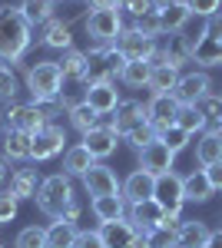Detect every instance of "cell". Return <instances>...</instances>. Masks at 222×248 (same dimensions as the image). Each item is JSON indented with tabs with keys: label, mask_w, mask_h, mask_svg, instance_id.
I'll return each instance as SVG.
<instances>
[{
	"label": "cell",
	"mask_w": 222,
	"mask_h": 248,
	"mask_svg": "<svg viewBox=\"0 0 222 248\" xmlns=\"http://www.w3.org/2000/svg\"><path fill=\"white\" fill-rule=\"evenodd\" d=\"M196 109L205 116V123H209V129H216V133H222V96L216 93H205L199 103H196Z\"/></svg>",
	"instance_id": "37"
},
{
	"label": "cell",
	"mask_w": 222,
	"mask_h": 248,
	"mask_svg": "<svg viewBox=\"0 0 222 248\" xmlns=\"http://www.w3.org/2000/svg\"><path fill=\"white\" fill-rule=\"evenodd\" d=\"M203 248H222V229L212 232V235H209V242H205Z\"/></svg>",
	"instance_id": "53"
},
{
	"label": "cell",
	"mask_w": 222,
	"mask_h": 248,
	"mask_svg": "<svg viewBox=\"0 0 222 248\" xmlns=\"http://www.w3.org/2000/svg\"><path fill=\"white\" fill-rule=\"evenodd\" d=\"M73 248H106V245H103V235L100 232H80Z\"/></svg>",
	"instance_id": "47"
},
{
	"label": "cell",
	"mask_w": 222,
	"mask_h": 248,
	"mask_svg": "<svg viewBox=\"0 0 222 248\" xmlns=\"http://www.w3.org/2000/svg\"><path fill=\"white\" fill-rule=\"evenodd\" d=\"M30 153H34V136L3 129V155L7 159H30Z\"/></svg>",
	"instance_id": "29"
},
{
	"label": "cell",
	"mask_w": 222,
	"mask_h": 248,
	"mask_svg": "<svg viewBox=\"0 0 222 248\" xmlns=\"http://www.w3.org/2000/svg\"><path fill=\"white\" fill-rule=\"evenodd\" d=\"M96 166V159L90 155V149L80 142V146H70L67 155H63V172L67 175H86V172Z\"/></svg>",
	"instance_id": "28"
},
{
	"label": "cell",
	"mask_w": 222,
	"mask_h": 248,
	"mask_svg": "<svg viewBox=\"0 0 222 248\" xmlns=\"http://www.w3.org/2000/svg\"><path fill=\"white\" fill-rule=\"evenodd\" d=\"M123 10L113 7V10H93L86 17V33L96 40V46H116V40L123 33Z\"/></svg>",
	"instance_id": "6"
},
{
	"label": "cell",
	"mask_w": 222,
	"mask_h": 248,
	"mask_svg": "<svg viewBox=\"0 0 222 248\" xmlns=\"http://www.w3.org/2000/svg\"><path fill=\"white\" fill-rule=\"evenodd\" d=\"M192 20V14H189V7H186L183 0H176L169 10H163L159 14V23H163V33H183V27Z\"/></svg>",
	"instance_id": "33"
},
{
	"label": "cell",
	"mask_w": 222,
	"mask_h": 248,
	"mask_svg": "<svg viewBox=\"0 0 222 248\" xmlns=\"http://www.w3.org/2000/svg\"><path fill=\"white\" fill-rule=\"evenodd\" d=\"M156 136H159V133H156V126H153V123H139L136 129H130V133H126V142H133L136 149H143V146H149Z\"/></svg>",
	"instance_id": "43"
},
{
	"label": "cell",
	"mask_w": 222,
	"mask_h": 248,
	"mask_svg": "<svg viewBox=\"0 0 222 248\" xmlns=\"http://www.w3.org/2000/svg\"><path fill=\"white\" fill-rule=\"evenodd\" d=\"M86 103H90L96 113H116V106L123 103L116 83H100V86H86Z\"/></svg>",
	"instance_id": "20"
},
{
	"label": "cell",
	"mask_w": 222,
	"mask_h": 248,
	"mask_svg": "<svg viewBox=\"0 0 222 248\" xmlns=\"http://www.w3.org/2000/svg\"><path fill=\"white\" fill-rule=\"evenodd\" d=\"M186 7H189V14L192 17H216L219 14V7H222V0H183Z\"/></svg>",
	"instance_id": "45"
},
{
	"label": "cell",
	"mask_w": 222,
	"mask_h": 248,
	"mask_svg": "<svg viewBox=\"0 0 222 248\" xmlns=\"http://www.w3.org/2000/svg\"><path fill=\"white\" fill-rule=\"evenodd\" d=\"M192 60L199 66H222V40L209 37L205 27H203V33H199L196 46H192Z\"/></svg>",
	"instance_id": "23"
},
{
	"label": "cell",
	"mask_w": 222,
	"mask_h": 248,
	"mask_svg": "<svg viewBox=\"0 0 222 248\" xmlns=\"http://www.w3.org/2000/svg\"><path fill=\"white\" fill-rule=\"evenodd\" d=\"M116 3H120V7H123V3H126V0H116Z\"/></svg>",
	"instance_id": "56"
},
{
	"label": "cell",
	"mask_w": 222,
	"mask_h": 248,
	"mask_svg": "<svg viewBox=\"0 0 222 248\" xmlns=\"http://www.w3.org/2000/svg\"><path fill=\"white\" fill-rule=\"evenodd\" d=\"M123 66H126V60H123V53H120L116 46H93L90 53H86V73H83V83H86V86L113 83V79H120Z\"/></svg>",
	"instance_id": "3"
},
{
	"label": "cell",
	"mask_w": 222,
	"mask_h": 248,
	"mask_svg": "<svg viewBox=\"0 0 222 248\" xmlns=\"http://www.w3.org/2000/svg\"><path fill=\"white\" fill-rule=\"evenodd\" d=\"M40 179L37 169H17L14 175H10V186H7V192L14 195V199H37V189H40Z\"/></svg>",
	"instance_id": "24"
},
{
	"label": "cell",
	"mask_w": 222,
	"mask_h": 248,
	"mask_svg": "<svg viewBox=\"0 0 222 248\" xmlns=\"http://www.w3.org/2000/svg\"><path fill=\"white\" fill-rule=\"evenodd\" d=\"M133 27L139 30V33H146V37H163V23H159V14L156 10H149L143 17L133 20Z\"/></svg>",
	"instance_id": "44"
},
{
	"label": "cell",
	"mask_w": 222,
	"mask_h": 248,
	"mask_svg": "<svg viewBox=\"0 0 222 248\" xmlns=\"http://www.w3.org/2000/svg\"><path fill=\"white\" fill-rule=\"evenodd\" d=\"M73 186H70V175L67 172H56V175H47L43 182H40L37 189V209L43 212V215H50V218H60L63 215V209L73 202Z\"/></svg>",
	"instance_id": "5"
},
{
	"label": "cell",
	"mask_w": 222,
	"mask_h": 248,
	"mask_svg": "<svg viewBox=\"0 0 222 248\" xmlns=\"http://www.w3.org/2000/svg\"><path fill=\"white\" fill-rule=\"evenodd\" d=\"M205 175H209L212 189L219 192V189H222V159H219V162H212V166H205Z\"/></svg>",
	"instance_id": "49"
},
{
	"label": "cell",
	"mask_w": 222,
	"mask_h": 248,
	"mask_svg": "<svg viewBox=\"0 0 222 248\" xmlns=\"http://www.w3.org/2000/svg\"><path fill=\"white\" fill-rule=\"evenodd\" d=\"M176 126L186 129V133H205L209 129V123H205V116L196 109V106H179V113H176Z\"/></svg>",
	"instance_id": "38"
},
{
	"label": "cell",
	"mask_w": 222,
	"mask_h": 248,
	"mask_svg": "<svg viewBox=\"0 0 222 248\" xmlns=\"http://www.w3.org/2000/svg\"><path fill=\"white\" fill-rule=\"evenodd\" d=\"M159 139L166 142V146H169V149H172V153H183L186 146H189V139H192V136L186 133V129H179V126L172 123V126H166V129L159 133Z\"/></svg>",
	"instance_id": "42"
},
{
	"label": "cell",
	"mask_w": 222,
	"mask_h": 248,
	"mask_svg": "<svg viewBox=\"0 0 222 248\" xmlns=\"http://www.w3.org/2000/svg\"><path fill=\"white\" fill-rule=\"evenodd\" d=\"M27 90L34 96V103H53L63 93V73L56 66V60H40L27 70Z\"/></svg>",
	"instance_id": "4"
},
{
	"label": "cell",
	"mask_w": 222,
	"mask_h": 248,
	"mask_svg": "<svg viewBox=\"0 0 222 248\" xmlns=\"http://www.w3.org/2000/svg\"><path fill=\"white\" fill-rule=\"evenodd\" d=\"M80 229L76 225H67V222H53L47 229V248H73Z\"/></svg>",
	"instance_id": "36"
},
{
	"label": "cell",
	"mask_w": 222,
	"mask_h": 248,
	"mask_svg": "<svg viewBox=\"0 0 222 248\" xmlns=\"http://www.w3.org/2000/svg\"><path fill=\"white\" fill-rule=\"evenodd\" d=\"M192 46H196V37H186V33H169V43L163 50H156L153 57V66L156 63H166L172 70H179L186 63H192Z\"/></svg>",
	"instance_id": "9"
},
{
	"label": "cell",
	"mask_w": 222,
	"mask_h": 248,
	"mask_svg": "<svg viewBox=\"0 0 222 248\" xmlns=\"http://www.w3.org/2000/svg\"><path fill=\"white\" fill-rule=\"evenodd\" d=\"M153 199L166 209V215H179V209L186 205V192H183V175L166 172V175H156V192Z\"/></svg>",
	"instance_id": "8"
},
{
	"label": "cell",
	"mask_w": 222,
	"mask_h": 248,
	"mask_svg": "<svg viewBox=\"0 0 222 248\" xmlns=\"http://www.w3.org/2000/svg\"><path fill=\"white\" fill-rule=\"evenodd\" d=\"M153 192H156V175H149L146 169L130 172V175H126V182H123V199H126L130 205L153 199Z\"/></svg>",
	"instance_id": "15"
},
{
	"label": "cell",
	"mask_w": 222,
	"mask_h": 248,
	"mask_svg": "<svg viewBox=\"0 0 222 248\" xmlns=\"http://www.w3.org/2000/svg\"><path fill=\"white\" fill-rule=\"evenodd\" d=\"M0 248H7V242H0Z\"/></svg>",
	"instance_id": "57"
},
{
	"label": "cell",
	"mask_w": 222,
	"mask_h": 248,
	"mask_svg": "<svg viewBox=\"0 0 222 248\" xmlns=\"http://www.w3.org/2000/svg\"><path fill=\"white\" fill-rule=\"evenodd\" d=\"M130 222L139 232H149V229H156V225H163V222H166V209H163L156 199L136 202V205H130Z\"/></svg>",
	"instance_id": "16"
},
{
	"label": "cell",
	"mask_w": 222,
	"mask_h": 248,
	"mask_svg": "<svg viewBox=\"0 0 222 248\" xmlns=\"http://www.w3.org/2000/svg\"><path fill=\"white\" fill-rule=\"evenodd\" d=\"M20 14L30 27H43L53 20V0H20Z\"/></svg>",
	"instance_id": "31"
},
{
	"label": "cell",
	"mask_w": 222,
	"mask_h": 248,
	"mask_svg": "<svg viewBox=\"0 0 222 248\" xmlns=\"http://www.w3.org/2000/svg\"><path fill=\"white\" fill-rule=\"evenodd\" d=\"M40 43L50 46V50H73V33H70V23L63 20H47L43 23V33H40Z\"/></svg>",
	"instance_id": "21"
},
{
	"label": "cell",
	"mask_w": 222,
	"mask_h": 248,
	"mask_svg": "<svg viewBox=\"0 0 222 248\" xmlns=\"http://www.w3.org/2000/svg\"><path fill=\"white\" fill-rule=\"evenodd\" d=\"M179 229H183V218H179V215H166L163 225H156V229L146 232L149 248H176V235H179Z\"/></svg>",
	"instance_id": "25"
},
{
	"label": "cell",
	"mask_w": 222,
	"mask_h": 248,
	"mask_svg": "<svg viewBox=\"0 0 222 248\" xmlns=\"http://www.w3.org/2000/svg\"><path fill=\"white\" fill-rule=\"evenodd\" d=\"M20 93V83L14 77V70L7 66V63H0V99L3 103H14V96Z\"/></svg>",
	"instance_id": "41"
},
{
	"label": "cell",
	"mask_w": 222,
	"mask_h": 248,
	"mask_svg": "<svg viewBox=\"0 0 222 248\" xmlns=\"http://www.w3.org/2000/svg\"><path fill=\"white\" fill-rule=\"evenodd\" d=\"M56 66H60L63 79H80V83H83V73H86V53H83V50H67L63 57L56 60Z\"/></svg>",
	"instance_id": "34"
},
{
	"label": "cell",
	"mask_w": 222,
	"mask_h": 248,
	"mask_svg": "<svg viewBox=\"0 0 222 248\" xmlns=\"http://www.w3.org/2000/svg\"><path fill=\"white\" fill-rule=\"evenodd\" d=\"M209 86H212V79L205 77V73H186V77H179L172 96H176L179 106H196V103L209 93Z\"/></svg>",
	"instance_id": "12"
},
{
	"label": "cell",
	"mask_w": 222,
	"mask_h": 248,
	"mask_svg": "<svg viewBox=\"0 0 222 248\" xmlns=\"http://www.w3.org/2000/svg\"><path fill=\"white\" fill-rule=\"evenodd\" d=\"M116 142H120V133H113V129H103V126H96L90 133H83V146L90 149L93 159H106V155L116 153Z\"/></svg>",
	"instance_id": "18"
},
{
	"label": "cell",
	"mask_w": 222,
	"mask_h": 248,
	"mask_svg": "<svg viewBox=\"0 0 222 248\" xmlns=\"http://www.w3.org/2000/svg\"><path fill=\"white\" fill-rule=\"evenodd\" d=\"M30 23L23 20L20 7L0 3V63H17L30 50Z\"/></svg>",
	"instance_id": "1"
},
{
	"label": "cell",
	"mask_w": 222,
	"mask_h": 248,
	"mask_svg": "<svg viewBox=\"0 0 222 248\" xmlns=\"http://www.w3.org/2000/svg\"><path fill=\"white\" fill-rule=\"evenodd\" d=\"M120 10H130L133 20H136V17H143V14H149V10H153V0H126Z\"/></svg>",
	"instance_id": "48"
},
{
	"label": "cell",
	"mask_w": 222,
	"mask_h": 248,
	"mask_svg": "<svg viewBox=\"0 0 222 248\" xmlns=\"http://www.w3.org/2000/svg\"><path fill=\"white\" fill-rule=\"evenodd\" d=\"M139 123H149V113H146V106H143L139 99H126V103L116 106V133L120 136H126L130 129H136Z\"/></svg>",
	"instance_id": "19"
},
{
	"label": "cell",
	"mask_w": 222,
	"mask_h": 248,
	"mask_svg": "<svg viewBox=\"0 0 222 248\" xmlns=\"http://www.w3.org/2000/svg\"><path fill=\"white\" fill-rule=\"evenodd\" d=\"M3 179H7V169H3V162H0V182H3Z\"/></svg>",
	"instance_id": "55"
},
{
	"label": "cell",
	"mask_w": 222,
	"mask_h": 248,
	"mask_svg": "<svg viewBox=\"0 0 222 248\" xmlns=\"http://www.w3.org/2000/svg\"><path fill=\"white\" fill-rule=\"evenodd\" d=\"M90 7L93 10H113V7H120L116 0H90Z\"/></svg>",
	"instance_id": "52"
},
{
	"label": "cell",
	"mask_w": 222,
	"mask_h": 248,
	"mask_svg": "<svg viewBox=\"0 0 222 248\" xmlns=\"http://www.w3.org/2000/svg\"><path fill=\"white\" fill-rule=\"evenodd\" d=\"M149 77H153V63H126L123 73H120V79H123L126 86H133V90L149 86Z\"/></svg>",
	"instance_id": "39"
},
{
	"label": "cell",
	"mask_w": 222,
	"mask_h": 248,
	"mask_svg": "<svg viewBox=\"0 0 222 248\" xmlns=\"http://www.w3.org/2000/svg\"><path fill=\"white\" fill-rule=\"evenodd\" d=\"M100 235H103V245L106 248H133V238L139 235V229L133 225L130 218H120V222L100 225Z\"/></svg>",
	"instance_id": "17"
},
{
	"label": "cell",
	"mask_w": 222,
	"mask_h": 248,
	"mask_svg": "<svg viewBox=\"0 0 222 248\" xmlns=\"http://www.w3.org/2000/svg\"><path fill=\"white\" fill-rule=\"evenodd\" d=\"M183 192H186V202H209L216 195L205 169H192L189 175H183Z\"/></svg>",
	"instance_id": "22"
},
{
	"label": "cell",
	"mask_w": 222,
	"mask_h": 248,
	"mask_svg": "<svg viewBox=\"0 0 222 248\" xmlns=\"http://www.w3.org/2000/svg\"><path fill=\"white\" fill-rule=\"evenodd\" d=\"M76 218H80V202H70V205H67V209H63V215H60V218H56V222H67V225H76Z\"/></svg>",
	"instance_id": "50"
},
{
	"label": "cell",
	"mask_w": 222,
	"mask_h": 248,
	"mask_svg": "<svg viewBox=\"0 0 222 248\" xmlns=\"http://www.w3.org/2000/svg\"><path fill=\"white\" fill-rule=\"evenodd\" d=\"M90 209L103 225H106V222H120V218L126 215V199H123V195H100V199L90 202Z\"/></svg>",
	"instance_id": "26"
},
{
	"label": "cell",
	"mask_w": 222,
	"mask_h": 248,
	"mask_svg": "<svg viewBox=\"0 0 222 248\" xmlns=\"http://www.w3.org/2000/svg\"><path fill=\"white\" fill-rule=\"evenodd\" d=\"M0 116H3V129L37 136L43 126H56L53 119L60 116V106H50V103H10Z\"/></svg>",
	"instance_id": "2"
},
{
	"label": "cell",
	"mask_w": 222,
	"mask_h": 248,
	"mask_svg": "<svg viewBox=\"0 0 222 248\" xmlns=\"http://www.w3.org/2000/svg\"><path fill=\"white\" fill-rule=\"evenodd\" d=\"M172 159H176V153L156 136L149 146L139 149V169H146L149 175H166V172H172Z\"/></svg>",
	"instance_id": "10"
},
{
	"label": "cell",
	"mask_w": 222,
	"mask_h": 248,
	"mask_svg": "<svg viewBox=\"0 0 222 248\" xmlns=\"http://www.w3.org/2000/svg\"><path fill=\"white\" fill-rule=\"evenodd\" d=\"M67 116H70V126H73V129H80V133H90V129H96V126H100V113L93 109L86 99H83V103H76L73 109H67Z\"/></svg>",
	"instance_id": "35"
},
{
	"label": "cell",
	"mask_w": 222,
	"mask_h": 248,
	"mask_svg": "<svg viewBox=\"0 0 222 248\" xmlns=\"http://www.w3.org/2000/svg\"><path fill=\"white\" fill-rule=\"evenodd\" d=\"M53 3H56V0H53Z\"/></svg>",
	"instance_id": "58"
},
{
	"label": "cell",
	"mask_w": 222,
	"mask_h": 248,
	"mask_svg": "<svg viewBox=\"0 0 222 248\" xmlns=\"http://www.w3.org/2000/svg\"><path fill=\"white\" fill-rule=\"evenodd\" d=\"M116 50L123 53L126 63H153V57H156L159 46H156V37H146V33H139L136 27H130V30L120 33Z\"/></svg>",
	"instance_id": "7"
},
{
	"label": "cell",
	"mask_w": 222,
	"mask_h": 248,
	"mask_svg": "<svg viewBox=\"0 0 222 248\" xmlns=\"http://www.w3.org/2000/svg\"><path fill=\"white\" fill-rule=\"evenodd\" d=\"M83 189L90 192L93 199H100V195H123V186H120L116 172H113L110 166H103V162H96V166L83 175Z\"/></svg>",
	"instance_id": "11"
},
{
	"label": "cell",
	"mask_w": 222,
	"mask_h": 248,
	"mask_svg": "<svg viewBox=\"0 0 222 248\" xmlns=\"http://www.w3.org/2000/svg\"><path fill=\"white\" fill-rule=\"evenodd\" d=\"M17 209H20V202L10 192H3V195H0V225H3V222H14V218H17Z\"/></svg>",
	"instance_id": "46"
},
{
	"label": "cell",
	"mask_w": 222,
	"mask_h": 248,
	"mask_svg": "<svg viewBox=\"0 0 222 248\" xmlns=\"http://www.w3.org/2000/svg\"><path fill=\"white\" fill-rule=\"evenodd\" d=\"M63 142H67V133H63L60 126H43V129L34 136V153H30V159L47 162V159H53L56 153H63Z\"/></svg>",
	"instance_id": "13"
},
{
	"label": "cell",
	"mask_w": 222,
	"mask_h": 248,
	"mask_svg": "<svg viewBox=\"0 0 222 248\" xmlns=\"http://www.w3.org/2000/svg\"><path fill=\"white\" fill-rule=\"evenodd\" d=\"M212 232L205 229V222H183V229L176 235V248H203Z\"/></svg>",
	"instance_id": "32"
},
{
	"label": "cell",
	"mask_w": 222,
	"mask_h": 248,
	"mask_svg": "<svg viewBox=\"0 0 222 248\" xmlns=\"http://www.w3.org/2000/svg\"><path fill=\"white\" fill-rule=\"evenodd\" d=\"M172 3H176V0H153V10H156V14H163V10H169Z\"/></svg>",
	"instance_id": "54"
},
{
	"label": "cell",
	"mask_w": 222,
	"mask_h": 248,
	"mask_svg": "<svg viewBox=\"0 0 222 248\" xmlns=\"http://www.w3.org/2000/svg\"><path fill=\"white\" fill-rule=\"evenodd\" d=\"M146 113H149V123L156 126V133H163L166 126L176 123V113H179V103L172 93H163V96H153L146 103Z\"/></svg>",
	"instance_id": "14"
},
{
	"label": "cell",
	"mask_w": 222,
	"mask_h": 248,
	"mask_svg": "<svg viewBox=\"0 0 222 248\" xmlns=\"http://www.w3.org/2000/svg\"><path fill=\"white\" fill-rule=\"evenodd\" d=\"M205 33L216 37V40H222V14H216V17L205 20Z\"/></svg>",
	"instance_id": "51"
},
{
	"label": "cell",
	"mask_w": 222,
	"mask_h": 248,
	"mask_svg": "<svg viewBox=\"0 0 222 248\" xmlns=\"http://www.w3.org/2000/svg\"><path fill=\"white\" fill-rule=\"evenodd\" d=\"M176 83H179V70H172V66H166V63H156L146 90H153V96H163V93H172Z\"/></svg>",
	"instance_id": "30"
},
{
	"label": "cell",
	"mask_w": 222,
	"mask_h": 248,
	"mask_svg": "<svg viewBox=\"0 0 222 248\" xmlns=\"http://www.w3.org/2000/svg\"><path fill=\"white\" fill-rule=\"evenodd\" d=\"M222 159V133H216V129H205L203 139L196 142V162L199 166H212V162H219Z\"/></svg>",
	"instance_id": "27"
},
{
	"label": "cell",
	"mask_w": 222,
	"mask_h": 248,
	"mask_svg": "<svg viewBox=\"0 0 222 248\" xmlns=\"http://www.w3.org/2000/svg\"><path fill=\"white\" fill-rule=\"evenodd\" d=\"M14 248H47V229H40V225H27V229L17 235Z\"/></svg>",
	"instance_id": "40"
}]
</instances>
